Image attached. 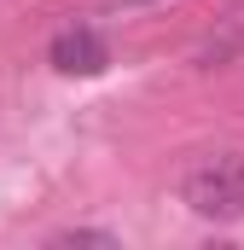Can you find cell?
Listing matches in <instances>:
<instances>
[{
	"label": "cell",
	"mask_w": 244,
	"mask_h": 250,
	"mask_svg": "<svg viewBox=\"0 0 244 250\" xmlns=\"http://www.w3.org/2000/svg\"><path fill=\"white\" fill-rule=\"evenodd\" d=\"M53 245H117L111 233H93V227H76V233H59Z\"/></svg>",
	"instance_id": "obj_3"
},
{
	"label": "cell",
	"mask_w": 244,
	"mask_h": 250,
	"mask_svg": "<svg viewBox=\"0 0 244 250\" xmlns=\"http://www.w3.org/2000/svg\"><path fill=\"white\" fill-rule=\"evenodd\" d=\"M122 6H140V0H122Z\"/></svg>",
	"instance_id": "obj_4"
},
{
	"label": "cell",
	"mask_w": 244,
	"mask_h": 250,
	"mask_svg": "<svg viewBox=\"0 0 244 250\" xmlns=\"http://www.w3.org/2000/svg\"><path fill=\"white\" fill-rule=\"evenodd\" d=\"M47 59H53V70H64V76H99V70L111 64V47H105V35H99V29L70 23V29L53 35Z\"/></svg>",
	"instance_id": "obj_2"
},
{
	"label": "cell",
	"mask_w": 244,
	"mask_h": 250,
	"mask_svg": "<svg viewBox=\"0 0 244 250\" xmlns=\"http://www.w3.org/2000/svg\"><path fill=\"white\" fill-rule=\"evenodd\" d=\"M186 204L203 221H239L244 215V157L239 151H215L203 163H192L186 175Z\"/></svg>",
	"instance_id": "obj_1"
}]
</instances>
